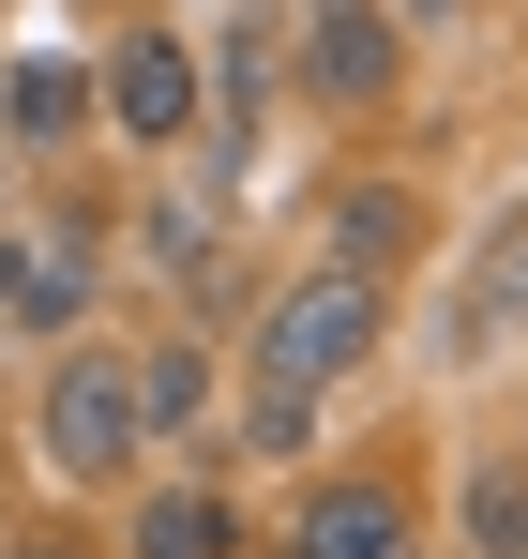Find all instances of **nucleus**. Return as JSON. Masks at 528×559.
Wrapping results in <instances>:
<instances>
[{"mask_svg":"<svg viewBox=\"0 0 528 559\" xmlns=\"http://www.w3.org/2000/svg\"><path fill=\"white\" fill-rule=\"evenodd\" d=\"M377 318H393V287H362V273H287L272 287V318H257V348H242V378L257 393H348L362 364H377Z\"/></svg>","mask_w":528,"mask_h":559,"instance_id":"1","label":"nucleus"},{"mask_svg":"<svg viewBox=\"0 0 528 559\" xmlns=\"http://www.w3.org/2000/svg\"><path fill=\"white\" fill-rule=\"evenodd\" d=\"M136 364L121 348H91V333H61V364H46V468L61 484H136Z\"/></svg>","mask_w":528,"mask_h":559,"instance_id":"2","label":"nucleus"},{"mask_svg":"<svg viewBox=\"0 0 528 559\" xmlns=\"http://www.w3.org/2000/svg\"><path fill=\"white\" fill-rule=\"evenodd\" d=\"M196 76H212V61H196L181 31H121V46L91 61V121H106L121 152H181V136H196Z\"/></svg>","mask_w":528,"mask_h":559,"instance_id":"3","label":"nucleus"},{"mask_svg":"<svg viewBox=\"0 0 528 559\" xmlns=\"http://www.w3.org/2000/svg\"><path fill=\"white\" fill-rule=\"evenodd\" d=\"M91 273H106V242H91V227H0V333L61 348V333L91 318Z\"/></svg>","mask_w":528,"mask_h":559,"instance_id":"4","label":"nucleus"},{"mask_svg":"<svg viewBox=\"0 0 528 559\" xmlns=\"http://www.w3.org/2000/svg\"><path fill=\"white\" fill-rule=\"evenodd\" d=\"M393 76H408V31L377 0H302V92L317 106H377Z\"/></svg>","mask_w":528,"mask_h":559,"instance_id":"5","label":"nucleus"},{"mask_svg":"<svg viewBox=\"0 0 528 559\" xmlns=\"http://www.w3.org/2000/svg\"><path fill=\"white\" fill-rule=\"evenodd\" d=\"M287 559H423V514H408V484H362V468H333V484L287 514Z\"/></svg>","mask_w":528,"mask_h":559,"instance_id":"6","label":"nucleus"},{"mask_svg":"<svg viewBox=\"0 0 528 559\" xmlns=\"http://www.w3.org/2000/svg\"><path fill=\"white\" fill-rule=\"evenodd\" d=\"M0 136H15V152H76L91 136V61H61V46L0 61Z\"/></svg>","mask_w":528,"mask_h":559,"instance_id":"7","label":"nucleus"},{"mask_svg":"<svg viewBox=\"0 0 528 559\" xmlns=\"http://www.w3.org/2000/svg\"><path fill=\"white\" fill-rule=\"evenodd\" d=\"M408 258H423V197H408V182H348V197H333V273L393 287Z\"/></svg>","mask_w":528,"mask_h":559,"instance_id":"8","label":"nucleus"},{"mask_svg":"<svg viewBox=\"0 0 528 559\" xmlns=\"http://www.w3.org/2000/svg\"><path fill=\"white\" fill-rule=\"evenodd\" d=\"M136 559H242V499L227 484H152L136 499Z\"/></svg>","mask_w":528,"mask_h":559,"instance_id":"9","label":"nucleus"},{"mask_svg":"<svg viewBox=\"0 0 528 559\" xmlns=\"http://www.w3.org/2000/svg\"><path fill=\"white\" fill-rule=\"evenodd\" d=\"M121 364H136V439H196V424H212V348H196V333L121 348Z\"/></svg>","mask_w":528,"mask_h":559,"instance_id":"10","label":"nucleus"},{"mask_svg":"<svg viewBox=\"0 0 528 559\" xmlns=\"http://www.w3.org/2000/svg\"><path fill=\"white\" fill-rule=\"evenodd\" d=\"M468 545H483V559H528V454L468 468Z\"/></svg>","mask_w":528,"mask_h":559,"instance_id":"11","label":"nucleus"},{"mask_svg":"<svg viewBox=\"0 0 528 559\" xmlns=\"http://www.w3.org/2000/svg\"><path fill=\"white\" fill-rule=\"evenodd\" d=\"M152 258H167V273H196V258H212V182H181L167 212H152Z\"/></svg>","mask_w":528,"mask_h":559,"instance_id":"12","label":"nucleus"},{"mask_svg":"<svg viewBox=\"0 0 528 559\" xmlns=\"http://www.w3.org/2000/svg\"><path fill=\"white\" fill-rule=\"evenodd\" d=\"M302 439H317V393H257L242 408V454H302Z\"/></svg>","mask_w":528,"mask_h":559,"instance_id":"13","label":"nucleus"},{"mask_svg":"<svg viewBox=\"0 0 528 559\" xmlns=\"http://www.w3.org/2000/svg\"><path fill=\"white\" fill-rule=\"evenodd\" d=\"M0 559H91V530H15Z\"/></svg>","mask_w":528,"mask_h":559,"instance_id":"14","label":"nucleus"},{"mask_svg":"<svg viewBox=\"0 0 528 559\" xmlns=\"http://www.w3.org/2000/svg\"><path fill=\"white\" fill-rule=\"evenodd\" d=\"M377 15H393V31H439V15H468V0H377Z\"/></svg>","mask_w":528,"mask_h":559,"instance_id":"15","label":"nucleus"}]
</instances>
